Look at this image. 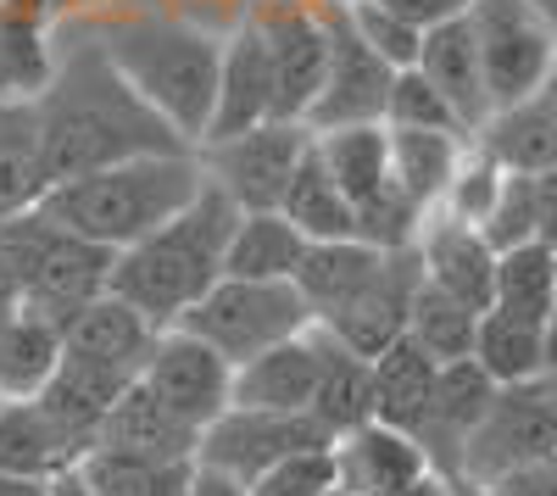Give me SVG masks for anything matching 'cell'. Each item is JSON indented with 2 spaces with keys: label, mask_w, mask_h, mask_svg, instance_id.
I'll return each mask as SVG.
<instances>
[{
  "label": "cell",
  "mask_w": 557,
  "mask_h": 496,
  "mask_svg": "<svg viewBox=\"0 0 557 496\" xmlns=\"http://www.w3.org/2000/svg\"><path fill=\"white\" fill-rule=\"evenodd\" d=\"M330 496H351V491H341V485H335V491H330Z\"/></svg>",
  "instance_id": "59"
},
{
  "label": "cell",
  "mask_w": 557,
  "mask_h": 496,
  "mask_svg": "<svg viewBox=\"0 0 557 496\" xmlns=\"http://www.w3.org/2000/svg\"><path fill=\"white\" fill-rule=\"evenodd\" d=\"M546 374H557V319L546 324Z\"/></svg>",
  "instance_id": "55"
},
{
  "label": "cell",
  "mask_w": 557,
  "mask_h": 496,
  "mask_svg": "<svg viewBox=\"0 0 557 496\" xmlns=\"http://www.w3.org/2000/svg\"><path fill=\"white\" fill-rule=\"evenodd\" d=\"M312 446H335L312 424V413H257V408H223L201 441H196V469H212L235 485H251L278 458L312 452Z\"/></svg>",
  "instance_id": "10"
},
{
  "label": "cell",
  "mask_w": 557,
  "mask_h": 496,
  "mask_svg": "<svg viewBox=\"0 0 557 496\" xmlns=\"http://www.w3.org/2000/svg\"><path fill=\"white\" fill-rule=\"evenodd\" d=\"M424 285V268H418V246H401V251H385L380 274L368 280L346 307H335L330 319H318L323 335H335L341 346H351L357 357H380L391 340L407 335V307H412V290Z\"/></svg>",
  "instance_id": "13"
},
{
  "label": "cell",
  "mask_w": 557,
  "mask_h": 496,
  "mask_svg": "<svg viewBox=\"0 0 557 496\" xmlns=\"http://www.w3.org/2000/svg\"><path fill=\"white\" fill-rule=\"evenodd\" d=\"M151 340H157V324L112 290L89 296L62 324V351L84 357V363H96L117 380H139V369H146V357H151Z\"/></svg>",
  "instance_id": "17"
},
{
  "label": "cell",
  "mask_w": 557,
  "mask_h": 496,
  "mask_svg": "<svg viewBox=\"0 0 557 496\" xmlns=\"http://www.w3.org/2000/svg\"><path fill=\"white\" fill-rule=\"evenodd\" d=\"M45 190H51V173H45L34 107H0V223L34 212Z\"/></svg>",
  "instance_id": "33"
},
{
  "label": "cell",
  "mask_w": 557,
  "mask_h": 496,
  "mask_svg": "<svg viewBox=\"0 0 557 496\" xmlns=\"http://www.w3.org/2000/svg\"><path fill=\"white\" fill-rule=\"evenodd\" d=\"M480 235L491 251H513L535 240V185L524 173H502V190L491 201V212L480 218Z\"/></svg>",
  "instance_id": "43"
},
{
  "label": "cell",
  "mask_w": 557,
  "mask_h": 496,
  "mask_svg": "<svg viewBox=\"0 0 557 496\" xmlns=\"http://www.w3.org/2000/svg\"><path fill=\"white\" fill-rule=\"evenodd\" d=\"M380 262H385V251L380 246H362L357 235L351 240H312L307 257H301V268H296V290H301V301L312 312V324L330 319L335 307H346L368 280L380 274Z\"/></svg>",
  "instance_id": "29"
},
{
  "label": "cell",
  "mask_w": 557,
  "mask_h": 496,
  "mask_svg": "<svg viewBox=\"0 0 557 496\" xmlns=\"http://www.w3.org/2000/svg\"><path fill=\"white\" fill-rule=\"evenodd\" d=\"M552 280H557V251L530 240L513 251H496V285H491V307L507 319L524 324H552Z\"/></svg>",
  "instance_id": "38"
},
{
  "label": "cell",
  "mask_w": 557,
  "mask_h": 496,
  "mask_svg": "<svg viewBox=\"0 0 557 496\" xmlns=\"http://www.w3.org/2000/svg\"><path fill=\"white\" fill-rule=\"evenodd\" d=\"M474 363L507 390V385H535L546 374V330L524 324V319H507V312L485 307L480 312V330H474Z\"/></svg>",
  "instance_id": "35"
},
{
  "label": "cell",
  "mask_w": 557,
  "mask_h": 496,
  "mask_svg": "<svg viewBox=\"0 0 557 496\" xmlns=\"http://www.w3.org/2000/svg\"><path fill=\"white\" fill-rule=\"evenodd\" d=\"M128 385H134V380H117V374H107V369H96V363H84V357H67V351H62L57 374L45 380V390H39L34 401L89 452V446H96L101 419H107V408H112Z\"/></svg>",
  "instance_id": "28"
},
{
  "label": "cell",
  "mask_w": 557,
  "mask_h": 496,
  "mask_svg": "<svg viewBox=\"0 0 557 496\" xmlns=\"http://www.w3.org/2000/svg\"><path fill=\"white\" fill-rule=\"evenodd\" d=\"M78 7L96 12V7H117V0H62V12H78Z\"/></svg>",
  "instance_id": "56"
},
{
  "label": "cell",
  "mask_w": 557,
  "mask_h": 496,
  "mask_svg": "<svg viewBox=\"0 0 557 496\" xmlns=\"http://www.w3.org/2000/svg\"><path fill=\"white\" fill-rule=\"evenodd\" d=\"M235 223H240V207L207 178L196 190V201H184L146 240L112 251L107 290L134 301L157 330L178 324L184 312L223 280V257H228Z\"/></svg>",
  "instance_id": "2"
},
{
  "label": "cell",
  "mask_w": 557,
  "mask_h": 496,
  "mask_svg": "<svg viewBox=\"0 0 557 496\" xmlns=\"http://www.w3.org/2000/svg\"><path fill=\"white\" fill-rule=\"evenodd\" d=\"M462 146L469 134H441V128H391V178L396 190L418 207V212H435L451 173L462 162Z\"/></svg>",
  "instance_id": "31"
},
{
  "label": "cell",
  "mask_w": 557,
  "mask_h": 496,
  "mask_svg": "<svg viewBox=\"0 0 557 496\" xmlns=\"http://www.w3.org/2000/svg\"><path fill=\"white\" fill-rule=\"evenodd\" d=\"M101 51L128 78V89L146 101L184 146L207 140L212 96H218V62L223 39L201 23H184L168 12H123L96 28Z\"/></svg>",
  "instance_id": "3"
},
{
  "label": "cell",
  "mask_w": 557,
  "mask_h": 496,
  "mask_svg": "<svg viewBox=\"0 0 557 496\" xmlns=\"http://www.w3.org/2000/svg\"><path fill=\"white\" fill-rule=\"evenodd\" d=\"M391 496H451V474L424 469L418 480H407V485H401V491H391Z\"/></svg>",
  "instance_id": "50"
},
{
  "label": "cell",
  "mask_w": 557,
  "mask_h": 496,
  "mask_svg": "<svg viewBox=\"0 0 557 496\" xmlns=\"http://www.w3.org/2000/svg\"><path fill=\"white\" fill-rule=\"evenodd\" d=\"M385 128H441V134H469L457 123L451 101L441 89L418 73V67H401L391 78V101H385Z\"/></svg>",
  "instance_id": "41"
},
{
  "label": "cell",
  "mask_w": 557,
  "mask_h": 496,
  "mask_svg": "<svg viewBox=\"0 0 557 496\" xmlns=\"http://www.w3.org/2000/svg\"><path fill=\"white\" fill-rule=\"evenodd\" d=\"M469 140L502 168V173H546L557 168V123L546 117V107L530 96V101H507V107H491V117L469 134Z\"/></svg>",
  "instance_id": "26"
},
{
  "label": "cell",
  "mask_w": 557,
  "mask_h": 496,
  "mask_svg": "<svg viewBox=\"0 0 557 496\" xmlns=\"http://www.w3.org/2000/svg\"><path fill=\"white\" fill-rule=\"evenodd\" d=\"M57 363H62V324L39 319L28 307L0 312V396L7 401L39 396Z\"/></svg>",
  "instance_id": "30"
},
{
  "label": "cell",
  "mask_w": 557,
  "mask_h": 496,
  "mask_svg": "<svg viewBox=\"0 0 557 496\" xmlns=\"http://www.w3.org/2000/svg\"><path fill=\"white\" fill-rule=\"evenodd\" d=\"M485 496H557V458L552 463H535V469H519L496 485H485Z\"/></svg>",
  "instance_id": "47"
},
{
  "label": "cell",
  "mask_w": 557,
  "mask_h": 496,
  "mask_svg": "<svg viewBox=\"0 0 557 496\" xmlns=\"http://www.w3.org/2000/svg\"><path fill=\"white\" fill-rule=\"evenodd\" d=\"M62 0H0V107H34L57 78Z\"/></svg>",
  "instance_id": "16"
},
{
  "label": "cell",
  "mask_w": 557,
  "mask_h": 496,
  "mask_svg": "<svg viewBox=\"0 0 557 496\" xmlns=\"http://www.w3.org/2000/svg\"><path fill=\"white\" fill-rule=\"evenodd\" d=\"M318 385V346L312 330L278 340L246 363H235L228 380V408H257V413H307Z\"/></svg>",
  "instance_id": "21"
},
{
  "label": "cell",
  "mask_w": 557,
  "mask_h": 496,
  "mask_svg": "<svg viewBox=\"0 0 557 496\" xmlns=\"http://www.w3.org/2000/svg\"><path fill=\"white\" fill-rule=\"evenodd\" d=\"M469 28H474V45H480L491 107L530 101L546 78V67H552V57H557V39L541 23V12L530 0H474Z\"/></svg>",
  "instance_id": "9"
},
{
  "label": "cell",
  "mask_w": 557,
  "mask_h": 496,
  "mask_svg": "<svg viewBox=\"0 0 557 496\" xmlns=\"http://www.w3.org/2000/svg\"><path fill=\"white\" fill-rule=\"evenodd\" d=\"M418 230H424V212H418L401 190H396V178L380 190V196H368L357 201V240L362 246H380V251H401L418 240Z\"/></svg>",
  "instance_id": "42"
},
{
  "label": "cell",
  "mask_w": 557,
  "mask_h": 496,
  "mask_svg": "<svg viewBox=\"0 0 557 496\" xmlns=\"http://www.w3.org/2000/svg\"><path fill=\"white\" fill-rule=\"evenodd\" d=\"M530 185H535V240L557 251V168L535 173Z\"/></svg>",
  "instance_id": "48"
},
{
  "label": "cell",
  "mask_w": 557,
  "mask_h": 496,
  "mask_svg": "<svg viewBox=\"0 0 557 496\" xmlns=\"http://www.w3.org/2000/svg\"><path fill=\"white\" fill-rule=\"evenodd\" d=\"M0 401H7V396H0Z\"/></svg>",
  "instance_id": "60"
},
{
  "label": "cell",
  "mask_w": 557,
  "mask_h": 496,
  "mask_svg": "<svg viewBox=\"0 0 557 496\" xmlns=\"http://www.w3.org/2000/svg\"><path fill=\"white\" fill-rule=\"evenodd\" d=\"M557 458V408L541 396V385H507L474 424V435L462 441V458L451 480L469 485H496L519 469L552 463Z\"/></svg>",
  "instance_id": "7"
},
{
  "label": "cell",
  "mask_w": 557,
  "mask_h": 496,
  "mask_svg": "<svg viewBox=\"0 0 557 496\" xmlns=\"http://www.w3.org/2000/svg\"><path fill=\"white\" fill-rule=\"evenodd\" d=\"M139 380H146V390L168 413H178L190 430H207L228 408V380H235V369H228V357H218L201 335L168 324V330H157Z\"/></svg>",
  "instance_id": "12"
},
{
  "label": "cell",
  "mask_w": 557,
  "mask_h": 496,
  "mask_svg": "<svg viewBox=\"0 0 557 496\" xmlns=\"http://www.w3.org/2000/svg\"><path fill=\"white\" fill-rule=\"evenodd\" d=\"M341 12H346V23L357 28V39H362L385 67L401 73V67L418 62V45H424V28H418V23H407V17L374 7V0H341Z\"/></svg>",
  "instance_id": "40"
},
{
  "label": "cell",
  "mask_w": 557,
  "mask_h": 496,
  "mask_svg": "<svg viewBox=\"0 0 557 496\" xmlns=\"http://www.w3.org/2000/svg\"><path fill=\"white\" fill-rule=\"evenodd\" d=\"M418 268L424 280L441 285L446 296L469 301L474 312L491 307V285H496V251L485 246V235L474 223H457L446 212H424V230H418Z\"/></svg>",
  "instance_id": "19"
},
{
  "label": "cell",
  "mask_w": 557,
  "mask_h": 496,
  "mask_svg": "<svg viewBox=\"0 0 557 496\" xmlns=\"http://www.w3.org/2000/svg\"><path fill=\"white\" fill-rule=\"evenodd\" d=\"M530 7L541 12V23L552 28V39H557V0H530Z\"/></svg>",
  "instance_id": "54"
},
{
  "label": "cell",
  "mask_w": 557,
  "mask_h": 496,
  "mask_svg": "<svg viewBox=\"0 0 557 496\" xmlns=\"http://www.w3.org/2000/svg\"><path fill=\"white\" fill-rule=\"evenodd\" d=\"M45 496H101V491L89 485V480H84V469L73 463V469H62V474L45 480Z\"/></svg>",
  "instance_id": "49"
},
{
  "label": "cell",
  "mask_w": 557,
  "mask_h": 496,
  "mask_svg": "<svg viewBox=\"0 0 557 496\" xmlns=\"http://www.w3.org/2000/svg\"><path fill=\"white\" fill-rule=\"evenodd\" d=\"M496 190H502V168L469 140V146H462V162H457V173H451V185H446V196H441L435 212H446V218H457V223H474V230H480V218L491 212Z\"/></svg>",
  "instance_id": "44"
},
{
  "label": "cell",
  "mask_w": 557,
  "mask_h": 496,
  "mask_svg": "<svg viewBox=\"0 0 557 496\" xmlns=\"http://www.w3.org/2000/svg\"><path fill=\"white\" fill-rule=\"evenodd\" d=\"M39 117V146L51 185L78 178L89 168H112L128 157H162V151H196L134 96L128 78L101 51L96 28L62 45L51 89L34 101Z\"/></svg>",
  "instance_id": "1"
},
{
  "label": "cell",
  "mask_w": 557,
  "mask_h": 496,
  "mask_svg": "<svg viewBox=\"0 0 557 496\" xmlns=\"http://www.w3.org/2000/svg\"><path fill=\"white\" fill-rule=\"evenodd\" d=\"M278 117V89H273V62H268V45L257 17L235 23V34L223 39V62H218V96H212V123H207V140H235V134L273 123ZM196 146V151H201Z\"/></svg>",
  "instance_id": "14"
},
{
  "label": "cell",
  "mask_w": 557,
  "mask_h": 496,
  "mask_svg": "<svg viewBox=\"0 0 557 496\" xmlns=\"http://www.w3.org/2000/svg\"><path fill=\"white\" fill-rule=\"evenodd\" d=\"M535 101H541L546 117L557 123V57H552V67H546V78H541V89H535Z\"/></svg>",
  "instance_id": "53"
},
{
  "label": "cell",
  "mask_w": 557,
  "mask_h": 496,
  "mask_svg": "<svg viewBox=\"0 0 557 496\" xmlns=\"http://www.w3.org/2000/svg\"><path fill=\"white\" fill-rule=\"evenodd\" d=\"M451 496H485L480 485H469V480H451Z\"/></svg>",
  "instance_id": "57"
},
{
  "label": "cell",
  "mask_w": 557,
  "mask_h": 496,
  "mask_svg": "<svg viewBox=\"0 0 557 496\" xmlns=\"http://www.w3.org/2000/svg\"><path fill=\"white\" fill-rule=\"evenodd\" d=\"M190 496H246V485L223 480V474H212V469H196V480H190Z\"/></svg>",
  "instance_id": "51"
},
{
  "label": "cell",
  "mask_w": 557,
  "mask_h": 496,
  "mask_svg": "<svg viewBox=\"0 0 557 496\" xmlns=\"http://www.w3.org/2000/svg\"><path fill=\"white\" fill-rule=\"evenodd\" d=\"M323 28H330V67H323V84H318V96H312L301 123L312 134L351 128V123H385V101H391L396 67H385L357 39V28L341 12V0H323Z\"/></svg>",
  "instance_id": "11"
},
{
  "label": "cell",
  "mask_w": 557,
  "mask_h": 496,
  "mask_svg": "<svg viewBox=\"0 0 557 496\" xmlns=\"http://www.w3.org/2000/svg\"><path fill=\"white\" fill-rule=\"evenodd\" d=\"M262 45H268V62H273V89H278V117L301 123L323 67H330V28H323V12L312 7H273L257 17Z\"/></svg>",
  "instance_id": "15"
},
{
  "label": "cell",
  "mask_w": 557,
  "mask_h": 496,
  "mask_svg": "<svg viewBox=\"0 0 557 496\" xmlns=\"http://www.w3.org/2000/svg\"><path fill=\"white\" fill-rule=\"evenodd\" d=\"M307 151H312V128L290 123V117H273V123H257V128L235 134V140L201 146L196 157H201V173L240 212H268V207L285 201Z\"/></svg>",
  "instance_id": "8"
},
{
  "label": "cell",
  "mask_w": 557,
  "mask_h": 496,
  "mask_svg": "<svg viewBox=\"0 0 557 496\" xmlns=\"http://www.w3.org/2000/svg\"><path fill=\"white\" fill-rule=\"evenodd\" d=\"M412 67L424 73V78L441 89V96L451 101L457 123L469 128V134L491 117V89H485V67H480V45H474L469 12H462V17H446V23H430Z\"/></svg>",
  "instance_id": "22"
},
{
  "label": "cell",
  "mask_w": 557,
  "mask_h": 496,
  "mask_svg": "<svg viewBox=\"0 0 557 496\" xmlns=\"http://www.w3.org/2000/svg\"><path fill=\"white\" fill-rule=\"evenodd\" d=\"M84 458V446L39 408V401H0V469L23 480H51Z\"/></svg>",
  "instance_id": "25"
},
{
  "label": "cell",
  "mask_w": 557,
  "mask_h": 496,
  "mask_svg": "<svg viewBox=\"0 0 557 496\" xmlns=\"http://www.w3.org/2000/svg\"><path fill=\"white\" fill-rule=\"evenodd\" d=\"M201 185H207V173H201L196 151L128 157V162L89 168L78 178L51 185L45 201H39V212L57 218L62 230H73L89 246L123 251L134 240H146L157 223H168L184 201H196Z\"/></svg>",
  "instance_id": "4"
},
{
  "label": "cell",
  "mask_w": 557,
  "mask_h": 496,
  "mask_svg": "<svg viewBox=\"0 0 557 496\" xmlns=\"http://www.w3.org/2000/svg\"><path fill=\"white\" fill-rule=\"evenodd\" d=\"M307 246H312V240H307L278 207H268V212H240L235 235H228L223 274H235V280H296Z\"/></svg>",
  "instance_id": "32"
},
{
  "label": "cell",
  "mask_w": 557,
  "mask_h": 496,
  "mask_svg": "<svg viewBox=\"0 0 557 496\" xmlns=\"http://www.w3.org/2000/svg\"><path fill=\"white\" fill-rule=\"evenodd\" d=\"M312 146L323 168H330V178L351 196V207L391 185V128L385 123H351V128L312 134Z\"/></svg>",
  "instance_id": "34"
},
{
  "label": "cell",
  "mask_w": 557,
  "mask_h": 496,
  "mask_svg": "<svg viewBox=\"0 0 557 496\" xmlns=\"http://www.w3.org/2000/svg\"><path fill=\"white\" fill-rule=\"evenodd\" d=\"M0 246H7V274H12L17 301L51 324H67L89 296L107 290L112 251L78 240L39 207L0 223Z\"/></svg>",
  "instance_id": "5"
},
{
  "label": "cell",
  "mask_w": 557,
  "mask_h": 496,
  "mask_svg": "<svg viewBox=\"0 0 557 496\" xmlns=\"http://www.w3.org/2000/svg\"><path fill=\"white\" fill-rule=\"evenodd\" d=\"M474 330H480V312L469 301L446 296L441 285H418L412 290V307H407V335L424 346L435 363H457V357L474 351Z\"/></svg>",
  "instance_id": "39"
},
{
  "label": "cell",
  "mask_w": 557,
  "mask_h": 496,
  "mask_svg": "<svg viewBox=\"0 0 557 496\" xmlns=\"http://www.w3.org/2000/svg\"><path fill=\"white\" fill-rule=\"evenodd\" d=\"M312 346H318V385H312L307 413L330 441H341L374 419V363L341 346L335 335H323L318 324H312Z\"/></svg>",
  "instance_id": "23"
},
{
  "label": "cell",
  "mask_w": 557,
  "mask_h": 496,
  "mask_svg": "<svg viewBox=\"0 0 557 496\" xmlns=\"http://www.w3.org/2000/svg\"><path fill=\"white\" fill-rule=\"evenodd\" d=\"M368 363H374V419L391 424V430L418 435V424H424V413H430L441 363L412 335L391 340L380 357H368Z\"/></svg>",
  "instance_id": "27"
},
{
  "label": "cell",
  "mask_w": 557,
  "mask_h": 496,
  "mask_svg": "<svg viewBox=\"0 0 557 496\" xmlns=\"http://www.w3.org/2000/svg\"><path fill=\"white\" fill-rule=\"evenodd\" d=\"M178 330L201 335L218 357H228V369H235L246 357L312 330V312H307L296 280H235V274H223L178 319Z\"/></svg>",
  "instance_id": "6"
},
{
  "label": "cell",
  "mask_w": 557,
  "mask_h": 496,
  "mask_svg": "<svg viewBox=\"0 0 557 496\" xmlns=\"http://www.w3.org/2000/svg\"><path fill=\"white\" fill-rule=\"evenodd\" d=\"M496 380L474 363V357H457V363H441L435 374V396H430V413L418 424V446L430 452V463L441 474H457V458H462V441L474 435V424L485 419V408L496 401Z\"/></svg>",
  "instance_id": "18"
},
{
  "label": "cell",
  "mask_w": 557,
  "mask_h": 496,
  "mask_svg": "<svg viewBox=\"0 0 557 496\" xmlns=\"http://www.w3.org/2000/svg\"><path fill=\"white\" fill-rule=\"evenodd\" d=\"M330 458H335V485L351 491V496H391L424 469H435L430 452L407 430H391L380 419H368L351 435H341L330 446Z\"/></svg>",
  "instance_id": "20"
},
{
  "label": "cell",
  "mask_w": 557,
  "mask_h": 496,
  "mask_svg": "<svg viewBox=\"0 0 557 496\" xmlns=\"http://www.w3.org/2000/svg\"><path fill=\"white\" fill-rule=\"evenodd\" d=\"M78 469L101 496H190L196 480V463L139 458V452H117V446H89Z\"/></svg>",
  "instance_id": "37"
},
{
  "label": "cell",
  "mask_w": 557,
  "mask_h": 496,
  "mask_svg": "<svg viewBox=\"0 0 557 496\" xmlns=\"http://www.w3.org/2000/svg\"><path fill=\"white\" fill-rule=\"evenodd\" d=\"M552 319H557V280H552Z\"/></svg>",
  "instance_id": "58"
},
{
  "label": "cell",
  "mask_w": 557,
  "mask_h": 496,
  "mask_svg": "<svg viewBox=\"0 0 557 496\" xmlns=\"http://www.w3.org/2000/svg\"><path fill=\"white\" fill-rule=\"evenodd\" d=\"M330 491H335V458H330V446H312V452L278 458L268 474H257L246 485V496H330Z\"/></svg>",
  "instance_id": "45"
},
{
  "label": "cell",
  "mask_w": 557,
  "mask_h": 496,
  "mask_svg": "<svg viewBox=\"0 0 557 496\" xmlns=\"http://www.w3.org/2000/svg\"><path fill=\"white\" fill-rule=\"evenodd\" d=\"M278 212H285L307 240H351V235H357V207H351V196L330 178L318 146L301 157L285 201H278Z\"/></svg>",
  "instance_id": "36"
},
{
  "label": "cell",
  "mask_w": 557,
  "mask_h": 496,
  "mask_svg": "<svg viewBox=\"0 0 557 496\" xmlns=\"http://www.w3.org/2000/svg\"><path fill=\"white\" fill-rule=\"evenodd\" d=\"M0 496H45V480H23V474L0 469Z\"/></svg>",
  "instance_id": "52"
},
{
  "label": "cell",
  "mask_w": 557,
  "mask_h": 496,
  "mask_svg": "<svg viewBox=\"0 0 557 496\" xmlns=\"http://www.w3.org/2000/svg\"><path fill=\"white\" fill-rule=\"evenodd\" d=\"M196 441H201V430L168 413L146 390V380H134L96 430V446H117V452H139V458H178V463H196Z\"/></svg>",
  "instance_id": "24"
},
{
  "label": "cell",
  "mask_w": 557,
  "mask_h": 496,
  "mask_svg": "<svg viewBox=\"0 0 557 496\" xmlns=\"http://www.w3.org/2000/svg\"><path fill=\"white\" fill-rule=\"evenodd\" d=\"M374 7H385V12H396V17L418 23V28H430V23L462 17V12L474 7V0H374Z\"/></svg>",
  "instance_id": "46"
}]
</instances>
